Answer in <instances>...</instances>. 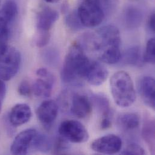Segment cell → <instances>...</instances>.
Masks as SVG:
<instances>
[{
  "label": "cell",
  "instance_id": "83f0119b",
  "mask_svg": "<svg viewBox=\"0 0 155 155\" xmlns=\"http://www.w3.org/2000/svg\"><path fill=\"white\" fill-rule=\"evenodd\" d=\"M50 38V33L38 32L35 39V44L38 47H44L49 42Z\"/></svg>",
  "mask_w": 155,
  "mask_h": 155
},
{
  "label": "cell",
  "instance_id": "30bf717a",
  "mask_svg": "<svg viewBox=\"0 0 155 155\" xmlns=\"http://www.w3.org/2000/svg\"><path fill=\"white\" fill-rule=\"evenodd\" d=\"M59 18L58 12L50 7L39 12L36 18V27L38 32L50 33L54 24Z\"/></svg>",
  "mask_w": 155,
  "mask_h": 155
},
{
  "label": "cell",
  "instance_id": "ba28073f",
  "mask_svg": "<svg viewBox=\"0 0 155 155\" xmlns=\"http://www.w3.org/2000/svg\"><path fill=\"white\" fill-rule=\"evenodd\" d=\"M38 132L33 129H28L21 132L13 140L10 152L13 155H26L31 147L33 140Z\"/></svg>",
  "mask_w": 155,
  "mask_h": 155
},
{
  "label": "cell",
  "instance_id": "836d02e7",
  "mask_svg": "<svg viewBox=\"0 0 155 155\" xmlns=\"http://www.w3.org/2000/svg\"><path fill=\"white\" fill-rule=\"evenodd\" d=\"M45 1L46 2H47L54 4V3H57V2H58L60 0H45Z\"/></svg>",
  "mask_w": 155,
  "mask_h": 155
},
{
  "label": "cell",
  "instance_id": "6da1fadb",
  "mask_svg": "<svg viewBox=\"0 0 155 155\" xmlns=\"http://www.w3.org/2000/svg\"><path fill=\"white\" fill-rule=\"evenodd\" d=\"M87 41L90 48L102 62L115 64L120 61L121 36L118 28L115 25L103 26L90 35Z\"/></svg>",
  "mask_w": 155,
  "mask_h": 155
},
{
  "label": "cell",
  "instance_id": "d4e9b609",
  "mask_svg": "<svg viewBox=\"0 0 155 155\" xmlns=\"http://www.w3.org/2000/svg\"><path fill=\"white\" fill-rule=\"evenodd\" d=\"M66 23L68 27L73 30H78L83 27L78 16L77 12H73L67 16Z\"/></svg>",
  "mask_w": 155,
  "mask_h": 155
},
{
  "label": "cell",
  "instance_id": "277c9868",
  "mask_svg": "<svg viewBox=\"0 0 155 155\" xmlns=\"http://www.w3.org/2000/svg\"><path fill=\"white\" fill-rule=\"evenodd\" d=\"M77 12L82 25L86 27L99 25L105 16V13L98 0H83Z\"/></svg>",
  "mask_w": 155,
  "mask_h": 155
},
{
  "label": "cell",
  "instance_id": "7402d4cb",
  "mask_svg": "<svg viewBox=\"0 0 155 155\" xmlns=\"http://www.w3.org/2000/svg\"><path fill=\"white\" fill-rule=\"evenodd\" d=\"M1 15L10 23H13L18 15V6L13 0H7L0 10Z\"/></svg>",
  "mask_w": 155,
  "mask_h": 155
},
{
  "label": "cell",
  "instance_id": "4fadbf2b",
  "mask_svg": "<svg viewBox=\"0 0 155 155\" xmlns=\"http://www.w3.org/2000/svg\"><path fill=\"white\" fill-rule=\"evenodd\" d=\"M30 107L25 103H19L14 106L9 114V121L15 127L27 123L31 117Z\"/></svg>",
  "mask_w": 155,
  "mask_h": 155
},
{
  "label": "cell",
  "instance_id": "ac0fdd59",
  "mask_svg": "<svg viewBox=\"0 0 155 155\" xmlns=\"http://www.w3.org/2000/svg\"><path fill=\"white\" fill-rule=\"evenodd\" d=\"M123 20L127 28L130 29L135 28L140 26L142 22V12L137 7L133 6L128 7L124 12Z\"/></svg>",
  "mask_w": 155,
  "mask_h": 155
},
{
  "label": "cell",
  "instance_id": "8fae6325",
  "mask_svg": "<svg viewBox=\"0 0 155 155\" xmlns=\"http://www.w3.org/2000/svg\"><path fill=\"white\" fill-rule=\"evenodd\" d=\"M138 91L145 103L152 109L155 107V79L150 76H144L138 82Z\"/></svg>",
  "mask_w": 155,
  "mask_h": 155
},
{
  "label": "cell",
  "instance_id": "3957f363",
  "mask_svg": "<svg viewBox=\"0 0 155 155\" xmlns=\"http://www.w3.org/2000/svg\"><path fill=\"white\" fill-rule=\"evenodd\" d=\"M110 87L115 103L121 107H127L136 100V92L133 80L124 71L115 73L110 78Z\"/></svg>",
  "mask_w": 155,
  "mask_h": 155
},
{
  "label": "cell",
  "instance_id": "5b68a950",
  "mask_svg": "<svg viewBox=\"0 0 155 155\" xmlns=\"http://www.w3.org/2000/svg\"><path fill=\"white\" fill-rule=\"evenodd\" d=\"M21 62L19 51L15 48L8 47L0 55V78L8 81L15 76L19 71Z\"/></svg>",
  "mask_w": 155,
  "mask_h": 155
},
{
  "label": "cell",
  "instance_id": "f546056e",
  "mask_svg": "<svg viewBox=\"0 0 155 155\" xmlns=\"http://www.w3.org/2000/svg\"><path fill=\"white\" fill-rule=\"evenodd\" d=\"M105 14L115 10L119 0H98Z\"/></svg>",
  "mask_w": 155,
  "mask_h": 155
},
{
  "label": "cell",
  "instance_id": "cb8c5ba5",
  "mask_svg": "<svg viewBox=\"0 0 155 155\" xmlns=\"http://www.w3.org/2000/svg\"><path fill=\"white\" fill-rule=\"evenodd\" d=\"M144 62L154 64L155 62V39H150L146 45L145 53L143 55Z\"/></svg>",
  "mask_w": 155,
  "mask_h": 155
},
{
  "label": "cell",
  "instance_id": "7c38bea8",
  "mask_svg": "<svg viewBox=\"0 0 155 155\" xmlns=\"http://www.w3.org/2000/svg\"><path fill=\"white\" fill-rule=\"evenodd\" d=\"M71 112L79 118H85L92 112V104L87 96L81 94L73 95L71 105Z\"/></svg>",
  "mask_w": 155,
  "mask_h": 155
},
{
  "label": "cell",
  "instance_id": "52a82bcc",
  "mask_svg": "<svg viewBox=\"0 0 155 155\" xmlns=\"http://www.w3.org/2000/svg\"><path fill=\"white\" fill-rule=\"evenodd\" d=\"M121 139L114 134H109L94 140L91 146L94 152L106 155L118 153L122 147Z\"/></svg>",
  "mask_w": 155,
  "mask_h": 155
},
{
  "label": "cell",
  "instance_id": "4dcf8cb0",
  "mask_svg": "<svg viewBox=\"0 0 155 155\" xmlns=\"http://www.w3.org/2000/svg\"><path fill=\"white\" fill-rule=\"evenodd\" d=\"M19 94L24 97H28L30 95L31 91V86H30L28 81L24 80L22 81L19 84L18 89Z\"/></svg>",
  "mask_w": 155,
  "mask_h": 155
},
{
  "label": "cell",
  "instance_id": "e0dca14e",
  "mask_svg": "<svg viewBox=\"0 0 155 155\" xmlns=\"http://www.w3.org/2000/svg\"><path fill=\"white\" fill-rule=\"evenodd\" d=\"M121 58L124 64L134 67H141L145 63L141 48L138 46H132L127 48Z\"/></svg>",
  "mask_w": 155,
  "mask_h": 155
},
{
  "label": "cell",
  "instance_id": "603a6c76",
  "mask_svg": "<svg viewBox=\"0 0 155 155\" xmlns=\"http://www.w3.org/2000/svg\"><path fill=\"white\" fill-rule=\"evenodd\" d=\"M33 148L42 152L49 151L51 147V141L46 135L38 134L35 136L32 146Z\"/></svg>",
  "mask_w": 155,
  "mask_h": 155
},
{
  "label": "cell",
  "instance_id": "4316f807",
  "mask_svg": "<svg viewBox=\"0 0 155 155\" xmlns=\"http://www.w3.org/2000/svg\"><path fill=\"white\" fill-rule=\"evenodd\" d=\"M68 148L69 146L67 140L61 136L58 138L55 143V153H62L65 150H68Z\"/></svg>",
  "mask_w": 155,
  "mask_h": 155
},
{
  "label": "cell",
  "instance_id": "9c48e42d",
  "mask_svg": "<svg viewBox=\"0 0 155 155\" xmlns=\"http://www.w3.org/2000/svg\"><path fill=\"white\" fill-rule=\"evenodd\" d=\"M58 105L54 101L48 100L43 101L37 109V116L40 122L45 127L49 128L57 118Z\"/></svg>",
  "mask_w": 155,
  "mask_h": 155
},
{
  "label": "cell",
  "instance_id": "e575fe53",
  "mask_svg": "<svg viewBox=\"0 0 155 155\" xmlns=\"http://www.w3.org/2000/svg\"><path fill=\"white\" fill-rule=\"evenodd\" d=\"M2 100L1 98H0V113L2 110Z\"/></svg>",
  "mask_w": 155,
  "mask_h": 155
},
{
  "label": "cell",
  "instance_id": "d6986e66",
  "mask_svg": "<svg viewBox=\"0 0 155 155\" xmlns=\"http://www.w3.org/2000/svg\"><path fill=\"white\" fill-rule=\"evenodd\" d=\"M12 24L0 13V55L8 48L10 26Z\"/></svg>",
  "mask_w": 155,
  "mask_h": 155
},
{
  "label": "cell",
  "instance_id": "ffe728a7",
  "mask_svg": "<svg viewBox=\"0 0 155 155\" xmlns=\"http://www.w3.org/2000/svg\"><path fill=\"white\" fill-rule=\"evenodd\" d=\"M143 137L152 153L155 149V122L153 120H146L143 125Z\"/></svg>",
  "mask_w": 155,
  "mask_h": 155
},
{
  "label": "cell",
  "instance_id": "484cf974",
  "mask_svg": "<svg viewBox=\"0 0 155 155\" xmlns=\"http://www.w3.org/2000/svg\"><path fill=\"white\" fill-rule=\"evenodd\" d=\"M123 155H144L146 152L144 149L136 143L129 144L126 148L121 152Z\"/></svg>",
  "mask_w": 155,
  "mask_h": 155
},
{
  "label": "cell",
  "instance_id": "1f68e13d",
  "mask_svg": "<svg viewBox=\"0 0 155 155\" xmlns=\"http://www.w3.org/2000/svg\"><path fill=\"white\" fill-rule=\"evenodd\" d=\"M148 26L149 29L154 32L155 30V13L151 14L148 20Z\"/></svg>",
  "mask_w": 155,
  "mask_h": 155
},
{
  "label": "cell",
  "instance_id": "9a60e30c",
  "mask_svg": "<svg viewBox=\"0 0 155 155\" xmlns=\"http://www.w3.org/2000/svg\"><path fill=\"white\" fill-rule=\"evenodd\" d=\"M54 83V78L53 75L48 78H39L32 84L31 91L36 97H49L51 95Z\"/></svg>",
  "mask_w": 155,
  "mask_h": 155
},
{
  "label": "cell",
  "instance_id": "d6a6232c",
  "mask_svg": "<svg viewBox=\"0 0 155 155\" xmlns=\"http://www.w3.org/2000/svg\"><path fill=\"white\" fill-rule=\"evenodd\" d=\"M6 94V86L4 81L0 78V98L4 100Z\"/></svg>",
  "mask_w": 155,
  "mask_h": 155
},
{
  "label": "cell",
  "instance_id": "44dd1931",
  "mask_svg": "<svg viewBox=\"0 0 155 155\" xmlns=\"http://www.w3.org/2000/svg\"><path fill=\"white\" fill-rule=\"evenodd\" d=\"M92 100L100 112L102 118L112 117L110 103L108 98L103 94H95L92 96Z\"/></svg>",
  "mask_w": 155,
  "mask_h": 155
},
{
  "label": "cell",
  "instance_id": "2e32d148",
  "mask_svg": "<svg viewBox=\"0 0 155 155\" xmlns=\"http://www.w3.org/2000/svg\"><path fill=\"white\" fill-rule=\"evenodd\" d=\"M140 118L136 113H124L117 119V124L123 130L130 132L136 130L140 126Z\"/></svg>",
  "mask_w": 155,
  "mask_h": 155
},
{
  "label": "cell",
  "instance_id": "7a4b0ae2",
  "mask_svg": "<svg viewBox=\"0 0 155 155\" xmlns=\"http://www.w3.org/2000/svg\"><path fill=\"white\" fill-rule=\"evenodd\" d=\"M92 62L80 44H72L62 68V80L67 84H78L80 79H84Z\"/></svg>",
  "mask_w": 155,
  "mask_h": 155
},
{
  "label": "cell",
  "instance_id": "f1b7e54d",
  "mask_svg": "<svg viewBox=\"0 0 155 155\" xmlns=\"http://www.w3.org/2000/svg\"><path fill=\"white\" fill-rule=\"evenodd\" d=\"M44 58L47 64L52 65L57 64L59 57L58 53L55 50H48L44 53Z\"/></svg>",
  "mask_w": 155,
  "mask_h": 155
},
{
  "label": "cell",
  "instance_id": "5bb4252c",
  "mask_svg": "<svg viewBox=\"0 0 155 155\" xmlns=\"http://www.w3.org/2000/svg\"><path fill=\"white\" fill-rule=\"evenodd\" d=\"M108 76V71L103 65L92 61L84 80L91 85L100 86L106 80Z\"/></svg>",
  "mask_w": 155,
  "mask_h": 155
},
{
  "label": "cell",
  "instance_id": "8992f818",
  "mask_svg": "<svg viewBox=\"0 0 155 155\" xmlns=\"http://www.w3.org/2000/svg\"><path fill=\"white\" fill-rule=\"evenodd\" d=\"M59 135L68 141L74 143H83L88 141L89 133L80 122L67 120L61 123L59 127Z\"/></svg>",
  "mask_w": 155,
  "mask_h": 155
}]
</instances>
